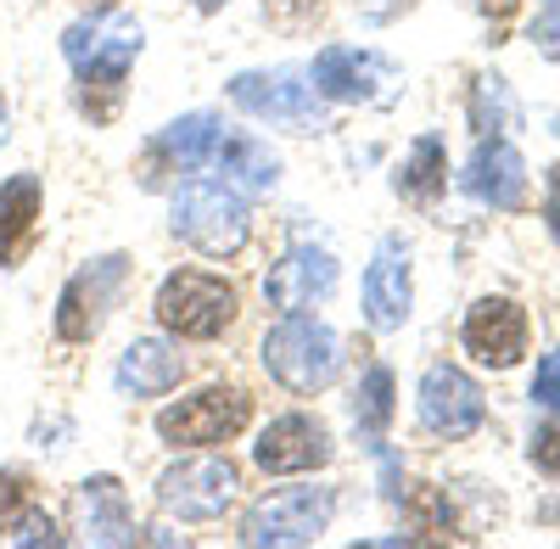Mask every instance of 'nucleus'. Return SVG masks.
<instances>
[{
	"label": "nucleus",
	"instance_id": "f257e3e1",
	"mask_svg": "<svg viewBox=\"0 0 560 549\" xmlns=\"http://www.w3.org/2000/svg\"><path fill=\"white\" fill-rule=\"evenodd\" d=\"M140 45H147L140 23L135 17H113V12H90L84 23H73L62 34V57L79 73V102H84V113L96 124H107L118 113L124 79H129V68L140 57Z\"/></svg>",
	"mask_w": 560,
	"mask_h": 549
},
{
	"label": "nucleus",
	"instance_id": "f03ea898",
	"mask_svg": "<svg viewBox=\"0 0 560 549\" xmlns=\"http://www.w3.org/2000/svg\"><path fill=\"white\" fill-rule=\"evenodd\" d=\"M337 364H342V342L314 314H287L264 337V371L287 393H298V398H314V393L331 387L337 382Z\"/></svg>",
	"mask_w": 560,
	"mask_h": 549
},
{
	"label": "nucleus",
	"instance_id": "7ed1b4c3",
	"mask_svg": "<svg viewBox=\"0 0 560 549\" xmlns=\"http://www.w3.org/2000/svg\"><path fill=\"white\" fill-rule=\"evenodd\" d=\"M247 202L230 179H185L174 191V236L191 242L208 258H230L247 247Z\"/></svg>",
	"mask_w": 560,
	"mask_h": 549
},
{
	"label": "nucleus",
	"instance_id": "20e7f679",
	"mask_svg": "<svg viewBox=\"0 0 560 549\" xmlns=\"http://www.w3.org/2000/svg\"><path fill=\"white\" fill-rule=\"evenodd\" d=\"M236 314H242L236 287L219 281V274H208V269H174L168 281L158 287V319H163V331H174L185 342L224 337L230 326H236Z\"/></svg>",
	"mask_w": 560,
	"mask_h": 549
},
{
	"label": "nucleus",
	"instance_id": "39448f33",
	"mask_svg": "<svg viewBox=\"0 0 560 549\" xmlns=\"http://www.w3.org/2000/svg\"><path fill=\"white\" fill-rule=\"evenodd\" d=\"M337 493L331 488H275L242 522V544L253 549H287V544H314L325 527H331Z\"/></svg>",
	"mask_w": 560,
	"mask_h": 549
},
{
	"label": "nucleus",
	"instance_id": "423d86ee",
	"mask_svg": "<svg viewBox=\"0 0 560 549\" xmlns=\"http://www.w3.org/2000/svg\"><path fill=\"white\" fill-rule=\"evenodd\" d=\"M247 421H253V398L242 387H202V393L163 409L158 437L174 443V448H213V443L242 437Z\"/></svg>",
	"mask_w": 560,
	"mask_h": 549
},
{
	"label": "nucleus",
	"instance_id": "0eeeda50",
	"mask_svg": "<svg viewBox=\"0 0 560 549\" xmlns=\"http://www.w3.org/2000/svg\"><path fill=\"white\" fill-rule=\"evenodd\" d=\"M242 471L224 460V454H191V460H174L158 477V505L179 522H219L236 505Z\"/></svg>",
	"mask_w": 560,
	"mask_h": 549
},
{
	"label": "nucleus",
	"instance_id": "6e6552de",
	"mask_svg": "<svg viewBox=\"0 0 560 549\" xmlns=\"http://www.w3.org/2000/svg\"><path fill=\"white\" fill-rule=\"evenodd\" d=\"M230 102L253 118H269V124H287L298 135L319 129V90L303 68H253V73H236L230 79Z\"/></svg>",
	"mask_w": 560,
	"mask_h": 549
},
{
	"label": "nucleus",
	"instance_id": "1a4fd4ad",
	"mask_svg": "<svg viewBox=\"0 0 560 549\" xmlns=\"http://www.w3.org/2000/svg\"><path fill=\"white\" fill-rule=\"evenodd\" d=\"M124 287H129V253L90 258L57 297V337L62 342H90L107 326V314L124 297Z\"/></svg>",
	"mask_w": 560,
	"mask_h": 549
},
{
	"label": "nucleus",
	"instance_id": "9d476101",
	"mask_svg": "<svg viewBox=\"0 0 560 549\" xmlns=\"http://www.w3.org/2000/svg\"><path fill=\"white\" fill-rule=\"evenodd\" d=\"M219 135H224V124H219L213 113H185V118H174L168 129L152 135L147 157H140V186L158 191L163 179H174V174H197L202 163H213Z\"/></svg>",
	"mask_w": 560,
	"mask_h": 549
},
{
	"label": "nucleus",
	"instance_id": "9b49d317",
	"mask_svg": "<svg viewBox=\"0 0 560 549\" xmlns=\"http://www.w3.org/2000/svg\"><path fill=\"white\" fill-rule=\"evenodd\" d=\"M420 427L438 432V437H471L488 416V398L482 387L459 371V364H432L427 376H420Z\"/></svg>",
	"mask_w": 560,
	"mask_h": 549
},
{
	"label": "nucleus",
	"instance_id": "f8f14e48",
	"mask_svg": "<svg viewBox=\"0 0 560 549\" xmlns=\"http://www.w3.org/2000/svg\"><path fill=\"white\" fill-rule=\"evenodd\" d=\"M314 90L325 102H348V107H364V102H382L387 90L398 84L393 62L376 57V51H353V45H325L308 68Z\"/></svg>",
	"mask_w": 560,
	"mask_h": 549
},
{
	"label": "nucleus",
	"instance_id": "ddd939ff",
	"mask_svg": "<svg viewBox=\"0 0 560 549\" xmlns=\"http://www.w3.org/2000/svg\"><path fill=\"white\" fill-rule=\"evenodd\" d=\"M331 427L314 421V416H275L258 443H253V460L258 471L269 477H292V471H319L325 460H331Z\"/></svg>",
	"mask_w": 560,
	"mask_h": 549
},
{
	"label": "nucleus",
	"instance_id": "4468645a",
	"mask_svg": "<svg viewBox=\"0 0 560 549\" xmlns=\"http://www.w3.org/2000/svg\"><path fill=\"white\" fill-rule=\"evenodd\" d=\"M331 287H337V258L325 247H308V242L287 247V258L269 264V274H264V297L280 314H303V308L325 303Z\"/></svg>",
	"mask_w": 560,
	"mask_h": 549
},
{
	"label": "nucleus",
	"instance_id": "2eb2a0df",
	"mask_svg": "<svg viewBox=\"0 0 560 549\" xmlns=\"http://www.w3.org/2000/svg\"><path fill=\"white\" fill-rule=\"evenodd\" d=\"M465 353H477L488 371H510L527 353V308L510 297H482L465 314Z\"/></svg>",
	"mask_w": 560,
	"mask_h": 549
},
{
	"label": "nucleus",
	"instance_id": "dca6fc26",
	"mask_svg": "<svg viewBox=\"0 0 560 549\" xmlns=\"http://www.w3.org/2000/svg\"><path fill=\"white\" fill-rule=\"evenodd\" d=\"M409 303H415V281H409V247L404 236H387L376 247L364 269V319L370 331H398L409 319Z\"/></svg>",
	"mask_w": 560,
	"mask_h": 549
},
{
	"label": "nucleus",
	"instance_id": "f3484780",
	"mask_svg": "<svg viewBox=\"0 0 560 549\" xmlns=\"http://www.w3.org/2000/svg\"><path fill=\"white\" fill-rule=\"evenodd\" d=\"M73 533L84 544H140V527L129 516V499L118 477H84L73 488Z\"/></svg>",
	"mask_w": 560,
	"mask_h": 549
},
{
	"label": "nucleus",
	"instance_id": "a211bd4d",
	"mask_svg": "<svg viewBox=\"0 0 560 549\" xmlns=\"http://www.w3.org/2000/svg\"><path fill=\"white\" fill-rule=\"evenodd\" d=\"M459 186L471 191L477 202L499 208V213H516L527 202V163H522V152L510 141H482L471 152V163H465Z\"/></svg>",
	"mask_w": 560,
	"mask_h": 549
},
{
	"label": "nucleus",
	"instance_id": "6ab92c4d",
	"mask_svg": "<svg viewBox=\"0 0 560 549\" xmlns=\"http://www.w3.org/2000/svg\"><path fill=\"white\" fill-rule=\"evenodd\" d=\"M39 213H45L39 174H12L7 186H0V269H18L34 253Z\"/></svg>",
	"mask_w": 560,
	"mask_h": 549
},
{
	"label": "nucleus",
	"instance_id": "aec40b11",
	"mask_svg": "<svg viewBox=\"0 0 560 549\" xmlns=\"http://www.w3.org/2000/svg\"><path fill=\"white\" fill-rule=\"evenodd\" d=\"M179 376H185V359L158 337H135L118 359V371H113L124 398H158V393L179 387Z\"/></svg>",
	"mask_w": 560,
	"mask_h": 549
},
{
	"label": "nucleus",
	"instance_id": "412c9836",
	"mask_svg": "<svg viewBox=\"0 0 560 549\" xmlns=\"http://www.w3.org/2000/svg\"><path fill=\"white\" fill-rule=\"evenodd\" d=\"M213 163L236 191H275V179H280V157L264 141H253V135H219Z\"/></svg>",
	"mask_w": 560,
	"mask_h": 549
},
{
	"label": "nucleus",
	"instance_id": "4be33fe9",
	"mask_svg": "<svg viewBox=\"0 0 560 549\" xmlns=\"http://www.w3.org/2000/svg\"><path fill=\"white\" fill-rule=\"evenodd\" d=\"M448 186V152L438 135H420V141L409 147V163L398 168V197L409 202H438Z\"/></svg>",
	"mask_w": 560,
	"mask_h": 549
},
{
	"label": "nucleus",
	"instance_id": "5701e85b",
	"mask_svg": "<svg viewBox=\"0 0 560 549\" xmlns=\"http://www.w3.org/2000/svg\"><path fill=\"white\" fill-rule=\"evenodd\" d=\"M387 421H393V371L387 364H370L359 393H353V427H359V437L382 443Z\"/></svg>",
	"mask_w": 560,
	"mask_h": 549
},
{
	"label": "nucleus",
	"instance_id": "b1692460",
	"mask_svg": "<svg viewBox=\"0 0 560 549\" xmlns=\"http://www.w3.org/2000/svg\"><path fill=\"white\" fill-rule=\"evenodd\" d=\"M39 516L34 505V482L23 471H0V538H18Z\"/></svg>",
	"mask_w": 560,
	"mask_h": 549
},
{
	"label": "nucleus",
	"instance_id": "393cba45",
	"mask_svg": "<svg viewBox=\"0 0 560 549\" xmlns=\"http://www.w3.org/2000/svg\"><path fill=\"white\" fill-rule=\"evenodd\" d=\"M393 505H404V511H409V522H415L420 533H438V538H448V533H454V511L443 505V499H438L432 488H420V482H415V488H404V493L393 499Z\"/></svg>",
	"mask_w": 560,
	"mask_h": 549
},
{
	"label": "nucleus",
	"instance_id": "a878e982",
	"mask_svg": "<svg viewBox=\"0 0 560 549\" xmlns=\"http://www.w3.org/2000/svg\"><path fill=\"white\" fill-rule=\"evenodd\" d=\"M533 466L560 482V421H549V427L533 432Z\"/></svg>",
	"mask_w": 560,
	"mask_h": 549
},
{
	"label": "nucleus",
	"instance_id": "bb28decb",
	"mask_svg": "<svg viewBox=\"0 0 560 549\" xmlns=\"http://www.w3.org/2000/svg\"><path fill=\"white\" fill-rule=\"evenodd\" d=\"M533 398L544 409H560V353H544L538 359V376H533Z\"/></svg>",
	"mask_w": 560,
	"mask_h": 549
},
{
	"label": "nucleus",
	"instance_id": "cd10ccee",
	"mask_svg": "<svg viewBox=\"0 0 560 549\" xmlns=\"http://www.w3.org/2000/svg\"><path fill=\"white\" fill-rule=\"evenodd\" d=\"M533 39L544 45V51H549V57L560 51V0H544V17L533 23Z\"/></svg>",
	"mask_w": 560,
	"mask_h": 549
},
{
	"label": "nucleus",
	"instance_id": "c85d7f7f",
	"mask_svg": "<svg viewBox=\"0 0 560 549\" xmlns=\"http://www.w3.org/2000/svg\"><path fill=\"white\" fill-rule=\"evenodd\" d=\"M549 236L560 242V168L549 174Z\"/></svg>",
	"mask_w": 560,
	"mask_h": 549
},
{
	"label": "nucleus",
	"instance_id": "c756f323",
	"mask_svg": "<svg viewBox=\"0 0 560 549\" xmlns=\"http://www.w3.org/2000/svg\"><path fill=\"white\" fill-rule=\"evenodd\" d=\"M477 7H482L488 17H499V23H504L510 12H516V0H477Z\"/></svg>",
	"mask_w": 560,
	"mask_h": 549
},
{
	"label": "nucleus",
	"instance_id": "7c9ffc66",
	"mask_svg": "<svg viewBox=\"0 0 560 549\" xmlns=\"http://www.w3.org/2000/svg\"><path fill=\"white\" fill-rule=\"evenodd\" d=\"M84 7H90V12H113V7H118V0H84Z\"/></svg>",
	"mask_w": 560,
	"mask_h": 549
},
{
	"label": "nucleus",
	"instance_id": "2f4dec72",
	"mask_svg": "<svg viewBox=\"0 0 560 549\" xmlns=\"http://www.w3.org/2000/svg\"><path fill=\"white\" fill-rule=\"evenodd\" d=\"M0 141H7V96H0Z\"/></svg>",
	"mask_w": 560,
	"mask_h": 549
},
{
	"label": "nucleus",
	"instance_id": "473e14b6",
	"mask_svg": "<svg viewBox=\"0 0 560 549\" xmlns=\"http://www.w3.org/2000/svg\"><path fill=\"white\" fill-rule=\"evenodd\" d=\"M197 7H202V12H219V7H224V0H197Z\"/></svg>",
	"mask_w": 560,
	"mask_h": 549
}]
</instances>
